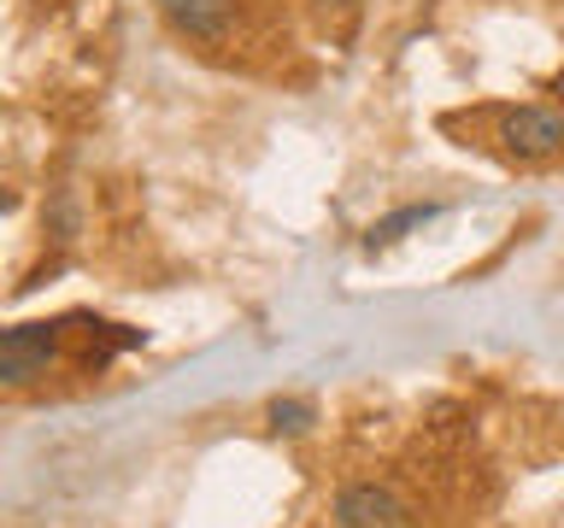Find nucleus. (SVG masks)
<instances>
[{
	"mask_svg": "<svg viewBox=\"0 0 564 528\" xmlns=\"http://www.w3.org/2000/svg\"><path fill=\"white\" fill-rule=\"evenodd\" d=\"M59 359V323H12L0 329V387L42 382Z\"/></svg>",
	"mask_w": 564,
	"mask_h": 528,
	"instance_id": "obj_1",
	"label": "nucleus"
},
{
	"mask_svg": "<svg viewBox=\"0 0 564 528\" xmlns=\"http://www.w3.org/2000/svg\"><path fill=\"white\" fill-rule=\"evenodd\" d=\"M494 141L511 158H546L564 147V118L553 106H511V112H500V135Z\"/></svg>",
	"mask_w": 564,
	"mask_h": 528,
	"instance_id": "obj_2",
	"label": "nucleus"
},
{
	"mask_svg": "<svg viewBox=\"0 0 564 528\" xmlns=\"http://www.w3.org/2000/svg\"><path fill=\"white\" fill-rule=\"evenodd\" d=\"M335 528H417V522L400 505V493H388L377 482H352L335 493Z\"/></svg>",
	"mask_w": 564,
	"mask_h": 528,
	"instance_id": "obj_3",
	"label": "nucleus"
},
{
	"mask_svg": "<svg viewBox=\"0 0 564 528\" xmlns=\"http://www.w3.org/2000/svg\"><path fill=\"white\" fill-rule=\"evenodd\" d=\"M229 7H236V0H159V12H165L183 35H194V42H212V35H224Z\"/></svg>",
	"mask_w": 564,
	"mask_h": 528,
	"instance_id": "obj_4",
	"label": "nucleus"
},
{
	"mask_svg": "<svg viewBox=\"0 0 564 528\" xmlns=\"http://www.w3.org/2000/svg\"><path fill=\"white\" fill-rule=\"evenodd\" d=\"M435 211H441V206H430V200H423V206H400V211H388L382 223H370V229H365V246H370V253H382V246H394L400 235L423 229V223L435 218Z\"/></svg>",
	"mask_w": 564,
	"mask_h": 528,
	"instance_id": "obj_5",
	"label": "nucleus"
},
{
	"mask_svg": "<svg viewBox=\"0 0 564 528\" xmlns=\"http://www.w3.org/2000/svg\"><path fill=\"white\" fill-rule=\"evenodd\" d=\"M264 422H271L276 435H306L312 422H317V411H312V399H271Z\"/></svg>",
	"mask_w": 564,
	"mask_h": 528,
	"instance_id": "obj_6",
	"label": "nucleus"
},
{
	"mask_svg": "<svg viewBox=\"0 0 564 528\" xmlns=\"http://www.w3.org/2000/svg\"><path fill=\"white\" fill-rule=\"evenodd\" d=\"M12 206H18V194H12V188H0V218H7Z\"/></svg>",
	"mask_w": 564,
	"mask_h": 528,
	"instance_id": "obj_7",
	"label": "nucleus"
},
{
	"mask_svg": "<svg viewBox=\"0 0 564 528\" xmlns=\"http://www.w3.org/2000/svg\"><path fill=\"white\" fill-rule=\"evenodd\" d=\"M553 95H558V100H564V70H558V77H553Z\"/></svg>",
	"mask_w": 564,
	"mask_h": 528,
	"instance_id": "obj_8",
	"label": "nucleus"
},
{
	"mask_svg": "<svg viewBox=\"0 0 564 528\" xmlns=\"http://www.w3.org/2000/svg\"><path fill=\"white\" fill-rule=\"evenodd\" d=\"M324 7H352V0H324Z\"/></svg>",
	"mask_w": 564,
	"mask_h": 528,
	"instance_id": "obj_9",
	"label": "nucleus"
}]
</instances>
